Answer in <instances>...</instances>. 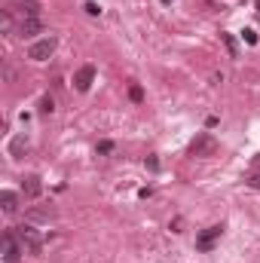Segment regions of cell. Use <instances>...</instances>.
Wrapping results in <instances>:
<instances>
[{"instance_id":"cell-12","label":"cell","mask_w":260,"mask_h":263,"mask_svg":"<svg viewBox=\"0 0 260 263\" xmlns=\"http://www.w3.org/2000/svg\"><path fill=\"white\" fill-rule=\"evenodd\" d=\"M28 217H31V220H43V217H52V211H43V208H37V211H31Z\"/></svg>"},{"instance_id":"cell-3","label":"cell","mask_w":260,"mask_h":263,"mask_svg":"<svg viewBox=\"0 0 260 263\" xmlns=\"http://www.w3.org/2000/svg\"><path fill=\"white\" fill-rule=\"evenodd\" d=\"M55 37H43V40H37V43H31V49H28V59H34V62H46L52 52H55Z\"/></svg>"},{"instance_id":"cell-11","label":"cell","mask_w":260,"mask_h":263,"mask_svg":"<svg viewBox=\"0 0 260 263\" xmlns=\"http://www.w3.org/2000/svg\"><path fill=\"white\" fill-rule=\"evenodd\" d=\"M18 34H22V37H34V34H40V18H25L22 28H18Z\"/></svg>"},{"instance_id":"cell-5","label":"cell","mask_w":260,"mask_h":263,"mask_svg":"<svg viewBox=\"0 0 260 263\" xmlns=\"http://www.w3.org/2000/svg\"><path fill=\"white\" fill-rule=\"evenodd\" d=\"M224 236V227L217 223V227H208V230H202L199 236H196V251H211L214 248V242Z\"/></svg>"},{"instance_id":"cell-14","label":"cell","mask_w":260,"mask_h":263,"mask_svg":"<svg viewBox=\"0 0 260 263\" xmlns=\"http://www.w3.org/2000/svg\"><path fill=\"white\" fill-rule=\"evenodd\" d=\"M224 43H227V49H230V55H236V40H233L230 34H224Z\"/></svg>"},{"instance_id":"cell-17","label":"cell","mask_w":260,"mask_h":263,"mask_svg":"<svg viewBox=\"0 0 260 263\" xmlns=\"http://www.w3.org/2000/svg\"><path fill=\"white\" fill-rule=\"evenodd\" d=\"M245 184H248V187H254V190H260V172H257V175H251Z\"/></svg>"},{"instance_id":"cell-18","label":"cell","mask_w":260,"mask_h":263,"mask_svg":"<svg viewBox=\"0 0 260 263\" xmlns=\"http://www.w3.org/2000/svg\"><path fill=\"white\" fill-rule=\"evenodd\" d=\"M132 101H141V98H144V92H141V86H132Z\"/></svg>"},{"instance_id":"cell-15","label":"cell","mask_w":260,"mask_h":263,"mask_svg":"<svg viewBox=\"0 0 260 263\" xmlns=\"http://www.w3.org/2000/svg\"><path fill=\"white\" fill-rule=\"evenodd\" d=\"M40 110H43V114H52V110H55V107H52V98H43V101H40Z\"/></svg>"},{"instance_id":"cell-2","label":"cell","mask_w":260,"mask_h":263,"mask_svg":"<svg viewBox=\"0 0 260 263\" xmlns=\"http://www.w3.org/2000/svg\"><path fill=\"white\" fill-rule=\"evenodd\" d=\"M15 236L22 239V245H25V251H28V254H40V251H43V236H40L31 223L15 227Z\"/></svg>"},{"instance_id":"cell-1","label":"cell","mask_w":260,"mask_h":263,"mask_svg":"<svg viewBox=\"0 0 260 263\" xmlns=\"http://www.w3.org/2000/svg\"><path fill=\"white\" fill-rule=\"evenodd\" d=\"M0 251H3V260H6V263L22 260V254H25V245H22V239L15 236V230L3 233V239H0Z\"/></svg>"},{"instance_id":"cell-6","label":"cell","mask_w":260,"mask_h":263,"mask_svg":"<svg viewBox=\"0 0 260 263\" xmlns=\"http://www.w3.org/2000/svg\"><path fill=\"white\" fill-rule=\"evenodd\" d=\"M92 83H95V67L92 65H83L73 73V89H77V92H89Z\"/></svg>"},{"instance_id":"cell-19","label":"cell","mask_w":260,"mask_h":263,"mask_svg":"<svg viewBox=\"0 0 260 263\" xmlns=\"http://www.w3.org/2000/svg\"><path fill=\"white\" fill-rule=\"evenodd\" d=\"M110 150H114V144H110V141H101V144H98V153H110Z\"/></svg>"},{"instance_id":"cell-4","label":"cell","mask_w":260,"mask_h":263,"mask_svg":"<svg viewBox=\"0 0 260 263\" xmlns=\"http://www.w3.org/2000/svg\"><path fill=\"white\" fill-rule=\"evenodd\" d=\"M217 150V141L208 135V132H202V135H196L193 144H190V156H211Z\"/></svg>"},{"instance_id":"cell-13","label":"cell","mask_w":260,"mask_h":263,"mask_svg":"<svg viewBox=\"0 0 260 263\" xmlns=\"http://www.w3.org/2000/svg\"><path fill=\"white\" fill-rule=\"evenodd\" d=\"M242 37H245V43H251V46H254V43H257V34H254V31H251V28H245V34H242Z\"/></svg>"},{"instance_id":"cell-16","label":"cell","mask_w":260,"mask_h":263,"mask_svg":"<svg viewBox=\"0 0 260 263\" xmlns=\"http://www.w3.org/2000/svg\"><path fill=\"white\" fill-rule=\"evenodd\" d=\"M86 12H89V15H101V6H98V3H86Z\"/></svg>"},{"instance_id":"cell-9","label":"cell","mask_w":260,"mask_h":263,"mask_svg":"<svg viewBox=\"0 0 260 263\" xmlns=\"http://www.w3.org/2000/svg\"><path fill=\"white\" fill-rule=\"evenodd\" d=\"M25 150H28V138H25V135H18V138L9 141V156L18 159V156H25Z\"/></svg>"},{"instance_id":"cell-7","label":"cell","mask_w":260,"mask_h":263,"mask_svg":"<svg viewBox=\"0 0 260 263\" xmlns=\"http://www.w3.org/2000/svg\"><path fill=\"white\" fill-rule=\"evenodd\" d=\"M22 190H25V196H28V199H37V196H40V190H43V184H40V178H37V175H28V178L22 181Z\"/></svg>"},{"instance_id":"cell-8","label":"cell","mask_w":260,"mask_h":263,"mask_svg":"<svg viewBox=\"0 0 260 263\" xmlns=\"http://www.w3.org/2000/svg\"><path fill=\"white\" fill-rule=\"evenodd\" d=\"M0 208H3L6 214H12V211L18 208V196H15L12 190H3V193H0Z\"/></svg>"},{"instance_id":"cell-20","label":"cell","mask_w":260,"mask_h":263,"mask_svg":"<svg viewBox=\"0 0 260 263\" xmlns=\"http://www.w3.org/2000/svg\"><path fill=\"white\" fill-rule=\"evenodd\" d=\"M254 159H257V162H260V153H257V156H254Z\"/></svg>"},{"instance_id":"cell-10","label":"cell","mask_w":260,"mask_h":263,"mask_svg":"<svg viewBox=\"0 0 260 263\" xmlns=\"http://www.w3.org/2000/svg\"><path fill=\"white\" fill-rule=\"evenodd\" d=\"M12 3L22 6L25 18H37V12H40V3H37V0H12Z\"/></svg>"}]
</instances>
